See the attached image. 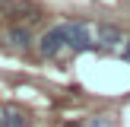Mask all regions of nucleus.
Returning <instances> with one entry per match:
<instances>
[{
	"label": "nucleus",
	"mask_w": 130,
	"mask_h": 127,
	"mask_svg": "<svg viewBox=\"0 0 130 127\" xmlns=\"http://www.w3.org/2000/svg\"><path fill=\"white\" fill-rule=\"evenodd\" d=\"M63 32H67V48L70 51H92L95 41H92V32H89L86 22H63Z\"/></svg>",
	"instance_id": "f257e3e1"
},
{
	"label": "nucleus",
	"mask_w": 130,
	"mask_h": 127,
	"mask_svg": "<svg viewBox=\"0 0 130 127\" xmlns=\"http://www.w3.org/2000/svg\"><path fill=\"white\" fill-rule=\"evenodd\" d=\"M63 48H67V32H63V25L48 29V32L41 35V41H38V51H41L44 57H57Z\"/></svg>",
	"instance_id": "f03ea898"
},
{
	"label": "nucleus",
	"mask_w": 130,
	"mask_h": 127,
	"mask_svg": "<svg viewBox=\"0 0 130 127\" xmlns=\"http://www.w3.org/2000/svg\"><path fill=\"white\" fill-rule=\"evenodd\" d=\"M0 127H29V118L19 108H0Z\"/></svg>",
	"instance_id": "7ed1b4c3"
},
{
	"label": "nucleus",
	"mask_w": 130,
	"mask_h": 127,
	"mask_svg": "<svg viewBox=\"0 0 130 127\" xmlns=\"http://www.w3.org/2000/svg\"><path fill=\"white\" fill-rule=\"evenodd\" d=\"M114 44H121V29L99 25V48H114Z\"/></svg>",
	"instance_id": "20e7f679"
},
{
	"label": "nucleus",
	"mask_w": 130,
	"mask_h": 127,
	"mask_svg": "<svg viewBox=\"0 0 130 127\" xmlns=\"http://www.w3.org/2000/svg\"><path fill=\"white\" fill-rule=\"evenodd\" d=\"M6 41H10L13 48L25 51V48L32 44V35H29V29H10V32H6Z\"/></svg>",
	"instance_id": "39448f33"
},
{
	"label": "nucleus",
	"mask_w": 130,
	"mask_h": 127,
	"mask_svg": "<svg viewBox=\"0 0 130 127\" xmlns=\"http://www.w3.org/2000/svg\"><path fill=\"white\" fill-rule=\"evenodd\" d=\"M86 127H114V121L108 118V114H99V118H92Z\"/></svg>",
	"instance_id": "423d86ee"
},
{
	"label": "nucleus",
	"mask_w": 130,
	"mask_h": 127,
	"mask_svg": "<svg viewBox=\"0 0 130 127\" xmlns=\"http://www.w3.org/2000/svg\"><path fill=\"white\" fill-rule=\"evenodd\" d=\"M124 57H127V60H130V44H127V48H124Z\"/></svg>",
	"instance_id": "0eeeda50"
},
{
	"label": "nucleus",
	"mask_w": 130,
	"mask_h": 127,
	"mask_svg": "<svg viewBox=\"0 0 130 127\" xmlns=\"http://www.w3.org/2000/svg\"><path fill=\"white\" fill-rule=\"evenodd\" d=\"M63 127H76V124H63Z\"/></svg>",
	"instance_id": "6e6552de"
}]
</instances>
